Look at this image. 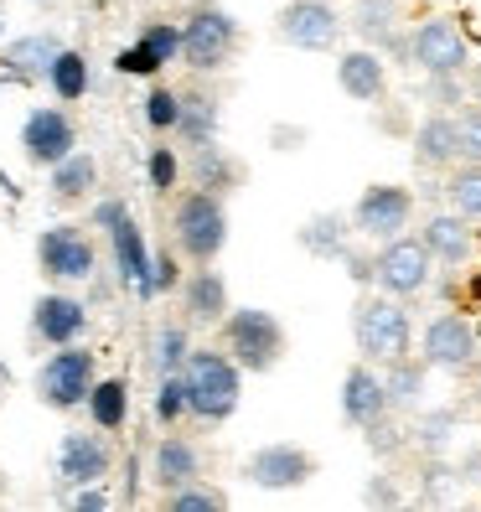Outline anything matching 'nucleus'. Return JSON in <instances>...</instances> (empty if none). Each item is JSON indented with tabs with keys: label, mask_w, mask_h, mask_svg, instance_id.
I'll return each instance as SVG.
<instances>
[{
	"label": "nucleus",
	"mask_w": 481,
	"mask_h": 512,
	"mask_svg": "<svg viewBox=\"0 0 481 512\" xmlns=\"http://www.w3.org/2000/svg\"><path fill=\"white\" fill-rule=\"evenodd\" d=\"M388 414H394V404H388V383H383V373H373V363L363 357V363L347 368V378H342V419L352 430H373V425H383Z\"/></svg>",
	"instance_id": "2eb2a0df"
},
{
	"label": "nucleus",
	"mask_w": 481,
	"mask_h": 512,
	"mask_svg": "<svg viewBox=\"0 0 481 512\" xmlns=\"http://www.w3.org/2000/svg\"><path fill=\"white\" fill-rule=\"evenodd\" d=\"M233 47H238V21L213 0L192 6V16L182 21V63L197 73H213L233 57Z\"/></svg>",
	"instance_id": "39448f33"
},
{
	"label": "nucleus",
	"mask_w": 481,
	"mask_h": 512,
	"mask_svg": "<svg viewBox=\"0 0 481 512\" xmlns=\"http://www.w3.org/2000/svg\"><path fill=\"white\" fill-rule=\"evenodd\" d=\"M182 311H187V321H197V326H223L228 321V285H223V275L218 269H192V275L182 280Z\"/></svg>",
	"instance_id": "aec40b11"
},
{
	"label": "nucleus",
	"mask_w": 481,
	"mask_h": 512,
	"mask_svg": "<svg viewBox=\"0 0 481 512\" xmlns=\"http://www.w3.org/2000/svg\"><path fill=\"white\" fill-rule=\"evenodd\" d=\"M187 357H192L187 326H161V331H156V368H161V373H182Z\"/></svg>",
	"instance_id": "c9c22d12"
},
{
	"label": "nucleus",
	"mask_w": 481,
	"mask_h": 512,
	"mask_svg": "<svg viewBox=\"0 0 481 512\" xmlns=\"http://www.w3.org/2000/svg\"><path fill=\"white\" fill-rule=\"evenodd\" d=\"M409 213H414V192L409 187H394V182H378V187H368L363 197H357L352 228L363 233V238L388 244V238H399L409 228Z\"/></svg>",
	"instance_id": "f8f14e48"
},
{
	"label": "nucleus",
	"mask_w": 481,
	"mask_h": 512,
	"mask_svg": "<svg viewBox=\"0 0 481 512\" xmlns=\"http://www.w3.org/2000/svg\"><path fill=\"white\" fill-rule=\"evenodd\" d=\"M57 57H63V42H57L52 32H32V37H16L0 63H6L16 78H47Z\"/></svg>",
	"instance_id": "393cba45"
},
{
	"label": "nucleus",
	"mask_w": 481,
	"mask_h": 512,
	"mask_svg": "<svg viewBox=\"0 0 481 512\" xmlns=\"http://www.w3.org/2000/svg\"><path fill=\"white\" fill-rule=\"evenodd\" d=\"M363 435H368V445L378 450V456H394V450L404 445V430H394L388 419H383V425H373V430H363Z\"/></svg>",
	"instance_id": "a18cd8bd"
},
{
	"label": "nucleus",
	"mask_w": 481,
	"mask_h": 512,
	"mask_svg": "<svg viewBox=\"0 0 481 512\" xmlns=\"http://www.w3.org/2000/svg\"><path fill=\"white\" fill-rule=\"evenodd\" d=\"M176 135L192 150L213 145L218 140V99L213 94H182V125H176Z\"/></svg>",
	"instance_id": "bb28decb"
},
{
	"label": "nucleus",
	"mask_w": 481,
	"mask_h": 512,
	"mask_svg": "<svg viewBox=\"0 0 481 512\" xmlns=\"http://www.w3.org/2000/svg\"><path fill=\"white\" fill-rule=\"evenodd\" d=\"M342 16H337V0H290L280 11V42L300 47V52H326L342 42Z\"/></svg>",
	"instance_id": "1a4fd4ad"
},
{
	"label": "nucleus",
	"mask_w": 481,
	"mask_h": 512,
	"mask_svg": "<svg viewBox=\"0 0 481 512\" xmlns=\"http://www.w3.org/2000/svg\"><path fill=\"white\" fill-rule=\"evenodd\" d=\"M337 83H342V94L357 99V104H378L388 94V68H383V57L378 47H352L337 57Z\"/></svg>",
	"instance_id": "a211bd4d"
},
{
	"label": "nucleus",
	"mask_w": 481,
	"mask_h": 512,
	"mask_svg": "<svg viewBox=\"0 0 481 512\" xmlns=\"http://www.w3.org/2000/svg\"><path fill=\"white\" fill-rule=\"evenodd\" d=\"M94 383H99L94 352H83V347H73V342H68L63 352H52L47 363L37 368V394H42L47 409H78V404H88Z\"/></svg>",
	"instance_id": "0eeeda50"
},
{
	"label": "nucleus",
	"mask_w": 481,
	"mask_h": 512,
	"mask_svg": "<svg viewBox=\"0 0 481 512\" xmlns=\"http://www.w3.org/2000/svg\"><path fill=\"white\" fill-rule=\"evenodd\" d=\"M94 244H88V233L73 228V223H57L37 238V264L47 269L52 280H88L94 275Z\"/></svg>",
	"instance_id": "ddd939ff"
},
{
	"label": "nucleus",
	"mask_w": 481,
	"mask_h": 512,
	"mask_svg": "<svg viewBox=\"0 0 481 512\" xmlns=\"http://www.w3.org/2000/svg\"><path fill=\"white\" fill-rule=\"evenodd\" d=\"M347 26L368 47H394L399 57H409V37L399 32V0H357V11H352Z\"/></svg>",
	"instance_id": "4be33fe9"
},
{
	"label": "nucleus",
	"mask_w": 481,
	"mask_h": 512,
	"mask_svg": "<svg viewBox=\"0 0 481 512\" xmlns=\"http://www.w3.org/2000/svg\"><path fill=\"white\" fill-rule=\"evenodd\" d=\"M435 254H430V244L425 238H388V244L373 254V285L378 290H388V295H399V300H414V295H425L430 290V275H435Z\"/></svg>",
	"instance_id": "423d86ee"
},
{
	"label": "nucleus",
	"mask_w": 481,
	"mask_h": 512,
	"mask_svg": "<svg viewBox=\"0 0 481 512\" xmlns=\"http://www.w3.org/2000/svg\"><path fill=\"white\" fill-rule=\"evenodd\" d=\"M363 502H368V507H399V502H404V492L394 487V476H383V471H378V476L368 481V487H363Z\"/></svg>",
	"instance_id": "37998d69"
},
{
	"label": "nucleus",
	"mask_w": 481,
	"mask_h": 512,
	"mask_svg": "<svg viewBox=\"0 0 481 512\" xmlns=\"http://www.w3.org/2000/svg\"><path fill=\"white\" fill-rule=\"evenodd\" d=\"M202 476V456H197V445L182 440V435H166L156 445V481H161V492H176V487H192V481Z\"/></svg>",
	"instance_id": "b1692460"
},
{
	"label": "nucleus",
	"mask_w": 481,
	"mask_h": 512,
	"mask_svg": "<svg viewBox=\"0 0 481 512\" xmlns=\"http://www.w3.org/2000/svg\"><path fill=\"white\" fill-rule=\"evenodd\" d=\"M182 378H187L192 414L207 419V425H223L238 409V394H244V368L233 363V352H192Z\"/></svg>",
	"instance_id": "f03ea898"
},
{
	"label": "nucleus",
	"mask_w": 481,
	"mask_h": 512,
	"mask_svg": "<svg viewBox=\"0 0 481 512\" xmlns=\"http://www.w3.org/2000/svg\"><path fill=\"white\" fill-rule=\"evenodd\" d=\"M145 171H150V187H156V192L176 187V156H171V145H156V150H150Z\"/></svg>",
	"instance_id": "a19ab883"
},
{
	"label": "nucleus",
	"mask_w": 481,
	"mask_h": 512,
	"mask_svg": "<svg viewBox=\"0 0 481 512\" xmlns=\"http://www.w3.org/2000/svg\"><path fill=\"white\" fill-rule=\"evenodd\" d=\"M409 63L425 68V78H435V73H466L471 42H466V32L456 21L430 16V21H419L409 32Z\"/></svg>",
	"instance_id": "6e6552de"
},
{
	"label": "nucleus",
	"mask_w": 481,
	"mask_h": 512,
	"mask_svg": "<svg viewBox=\"0 0 481 512\" xmlns=\"http://www.w3.org/2000/svg\"><path fill=\"white\" fill-rule=\"evenodd\" d=\"M476 404H481V378H476Z\"/></svg>",
	"instance_id": "8fccbe9b"
},
{
	"label": "nucleus",
	"mask_w": 481,
	"mask_h": 512,
	"mask_svg": "<svg viewBox=\"0 0 481 512\" xmlns=\"http://www.w3.org/2000/svg\"><path fill=\"white\" fill-rule=\"evenodd\" d=\"M109 238H114V264H119V285H130L140 300H150L156 295V280H150V254L145 249V238H140V228H135V218L125 213L114 228H109Z\"/></svg>",
	"instance_id": "f3484780"
},
{
	"label": "nucleus",
	"mask_w": 481,
	"mask_h": 512,
	"mask_svg": "<svg viewBox=\"0 0 481 512\" xmlns=\"http://www.w3.org/2000/svg\"><path fill=\"white\" fill-rule=\"evenodd\" d=\"M223 347L233 352V363L244 368V373H269L285 357V326H280L275 311H259V306L228 311Z\"/></svg>",
	"instance_id": "7ed1b4c3"
},
{
	"label": "nucleus",
	"mask_w": 481,
	"mask_h": 512,
	"mask_svg": "<svg viewBox=\"0 0 481 512\" xmlns=\"http://www.w3.org/2000/svg\"><path fill=\"white\" fill-rule=\"evenodd\" d=\"M73 507H78V512H83V507H88V512H99V507H109V497H104L99 487H78V497H73Z\"/></svg>",
	"instance_id": "de8ad7c7"
},
{
	"label": "nucleus",
	"mask_w": 481,
	"mask_h": 512,
	"mask_svg": "<svg viewBox=\"0 0 481 512\" xmlns=\"http://www.w3.org/2000/svg\"><path fill=\"white\" fill-rule=\"evenodd\" d=\"M456 119H461V161H481V104Z\"/></svg>",
	"instance_id": "79ce46f5"
},
{
	"label": "nucleus",
	"mask_w": 481,
	"mask_h": 512,
	"mask_svg": "<svg viewBox=\"0 0 481 512\" xmlns=\"http://www.w3.org/2000/svg\"><path fill=\"white\" fill-rule=\"evenodd\" d=\"M21 150H26V161L32 166H57L63 156H73L78 150V130H73V119L63 109H32L26 114V125H21Z\"/></svg>",
	"instance_id": "4468645a"
},
{
	"label": "nucleus",
	"mask_w": 481,
	"mask_h": 512,
	"mask_svg": "<svg viewBox=\"0 0 481 512\" xmlns=\"http://www.w3.org/2000/svg\"><path fill=\"white\" fill-rule=\"evenodd\" d=\"M352 337H357V352L368 357V363H399V357H409L414 347V321L404 311V300L399 295H363L357 300V311H352Z\"/></svg>",
	"instance_id": "f257e3e1"
},
{
	"label": "nucleus",
	"mask_w": 481,
	"mask_h": 512,
	"mask_svg": "<svg viewBox=\"0 0 481 512\" xmlns=\"http://www.w3.org/2000/svg\"><path fill=\"white\" fill-rule=\"evenodd\" d=\"M471 99H476V104H481V63H476V68H471Z\"/></svg>",
	"instance_id": "09e8293b"
},
{
	"label": "nucleus",
	"mask_w": 481,
	"mask_h": 512,
	"mask_svg": "<svg viewBox=\"0 0 481 512\" xmlns=\"http://www.w3.org/2000/svg\"><path fill=\"white\" fill-rule=\"evenodd\" d=\"M47 83H52V94H57V99H68V104L83 99V94H88V83H94V73H88V57L73 52V47H63V57L52 63Z\"/></svg>",
	"instance_id": "7c9ffc66"
},
{
	"label": "nucleus",
	"mask_w": 481,
	"mask_h": 512,
	"mask_svg": "<svg viewBox=\"0 0 481 512\" xmlns=\"http://www.w3.org/2000/svg\"><path fill=\"white\" fill-rule=\"evenodd\" d=\"M88 414H94L99 430H125V419H130V388H125V378H99L94 394H88Z\"/></svg>",
	"instance_id": "cd10ccee"
},
{
	"label": "nucleus",
	"mask_w": 481,
	"mask_h": 512,
	"mask_svg": "<svg viewBox=\"0 0 481 512\" xmlns=\"http://www.w3.org/2000/svg\"><path fill=\"white\" fill-rule=\"evenodd\" d=\"M37 6H52V0H37Z\"/></svg>",
	"instance_id": "3c124183"
},
{
	"label": "nucleus",
	"mask_w": 481,
	"mask_h": 512,
	"mask_svg": "<svg viewBox=\"0 0 481 512\" xmlns=\"http://www.w3.org/2000/svg\"><path fill=\"white\" fill-rule=\"evenodd\" d=\"M166 507L171 512H218V507H228V497L218 492V487H176V492H166Z\"/></svg>",
	"instance_id": "58836bf2"
},
{
	"label": "nucleus",
	"mask_w": 481,
	"mask_h": 512,
	"mask_svg": "<svg viewBox=\"0 0 481 512\" xmlns=\"http://www.w3.org/2000/svg\"><path fill=\"white\" fill-rule=\"evenodd\" d=\"M450 435H456V409H435V414H425L414 425V440L430 450V456H440V450L450 445Z\"/></svg>",
	"instance_id": "4c0bfd02"
},
{
	"label": "nucleus",
	"mask_w": 481,
	"mask_h": 512,
	"mask_svg": "<svg viewBox=\"0 0 481 512\" xmlns=\"http://www.w3.org/2000/svg\"><path fill=\"white\" fill-rule=\"evenodd\" d=\"M145 125L161 130V135L182 125V94H176V88H150L145 94Z\"/></svg>",
	"instance_id": "f704fd0d"
},
{
	"label": "nucleus",
	"mask_w": 481,
	"mask_h": 512,
	"mask_svg": "<svg viewBox=\"0 0 481 512\" xmlns=\"http://www.w3.org/2000/svg\"><path fill=\"white\" fill-rule=\"evenodd\" d=\"M197 182H202L207 192H228V187L238 182V166H233V161L223 156V150H218V140L197 150Z\"/></svg>",
	"instance_id": "473e14b6"
},
{
	"label": "nucleus",
	"mask_w": 481,
	"mask_h": 512,
	"mask_svg": "<svg viewBox=\"0 0 481 512\" xmlns=\"http://www.w3.org/2000/svg\"><path fill=\"white\" fill-rule=\"evenodd\" d=\"M125 213H130L125 202H99V207H94V223H99V228H114V223L125 218Z\"/></svg>",
	"instance_id": "49530a36"
},
{
	"label": "nucleus",
	"mask_w": 481,
	"mask_h": 512,
	"mask_svg": "<svg viewBox=\"0 0 481 512\" xmlns=\"http://www.w3.org/2000/svg\"><path fill=\"white\" fill-rule=\"evenodd\" d=\"M466 223H471V218H461L456 207H450V213H435L419 238L430 244V254H435L440 264L456 269V264H466V259H471V249H476V238H471V228H466Z\"/></svg>",
	"instance_id": "5701e85b"
},
{
	"label": "nucleus",
	"mask_w": 481,
	"mask_h": 512,
	"mask_svg": "<svg viewBox=\"0 0 481 512\" xmlns=\"http://www.w3.org/2000/svg\"><path fill=\"white\" fill-rule=\"evenodd\" d=\"M476 352H481V337H476V326L471 316L461 311H440L430 326H425V363L440 368V373H466L476 363Z\"/></svg>",
	"instance_id": "9b49d317"
},
{
	"label": "nucleus",
	"mask_w": 481,
	"mask_h": 512,
	"mask_svg": "<svg viewBox=\"0 0 481 512\" xmlns=\"http://www.w3.org/2000/svg\"><path fill=\"white\" fill-rule=\"evenodd\" d=\"M171 228H176V244H182V254L192 264H213L228 244V207L218 192H187L182 202H176L171 213Z\"/></svg>",
	"instance_id": "20e7f679"
},
{
	"label": "nucleus",
	"mask_w": 481,
	"mask_h": 512,
	"mask_svg": "<svg viewBox=\"0 0 481 512\" xmlns=\"http://www.w3.org/2000/svg\"><path fill=\"white\" fill-rule=\"evenodd\" d=\"M414 161L425 171H445L461 161V119L456 114H430L414 130Z\"/></svg>",
	"instance_id": "412c9836"
},
{
	"label": "nucleus",
	"mask_w": 481,
	"mask_h": 512,
	"mask_svg": "<svg viewBox=\"0 0 481 512\" xmlns=\"http://www.w3.org/2000/svg\"><path fill=\"white\" fill-rule=\"evenodd\" d=\"M425 373H430L425 357H399V363L383 368L388 404H394L399 414H404V409H419V399H425Z\"/></svg>",
	"instance_id": "a878e982"
},
{
	"label": "nucleus",
	"mask_w": 481,
	"mask_h": 512,
	"mask_svg": "<svg viewBox=\"0 0 481 512\" xmlns=\"http://www.w3.org/2000/svg\"><path fill=\"white\" fill-rule=\"evenodd\" d=\"M32 331H37L42 342H52V347L78 342L83 331H88V311H83V300H73V295H42L37 306H32Z\"/></svg>",
	"instance_id": "6ab92c4d"
},
{
	"label": "nucleus",
	"mask_w": 481,
	"mask_h": 512,
	"mask_svg": "<svg viewBox=\"0 0 481 512\" xmlns=\"http://www.w3.org/2000/svg\"><path fill=\"white\" fill-rule=\"evenodd\" d=\"M182 414H192L187 378H182V373H161V388H156V419H161V425H176Z\"/></svg>",
	"instance_id": "72a5a7b5"
},
{
	"label": "nucleus",
	"mask_w": 481,
	"mask_h": 512,
	"mask_svg": "<svg viewBox=\"0 0 481 512\" xmlns=\"http://www.w3.org/2000/svg\"><path fill=\"white\" fill-rule=\"evenodd\" d=\"M114 456L109 445L99 435H83V430H68L63 445H57V476L73 481V487H99V481L109 476Z\"/></svg>",
	"instance_id": "dca6fc26"
},
{
	"label": "nucleus",
	"mask_w": 481,
	"mask_h": 512,
	"mask_svg": "<svg viewBox=\"0 0 481 512\" xmlns=\"http://www.w3.org/2000/svg\"><path fill=\"white\" fill-rule=\"evenodd\" d=\"M140 42L150 47V57L166 68V63H176L182 57V26H171V21H150L145 32H140Z\"/></svg>",
	"instance_id": "e433bc0d"
},
{
	"label": "nucleus",
	"mask_w": 481,
	"mask_h": 512,
	"mask_svg": "<svg viewBox=\"0 0 481 512\" xmlns=\"http://www.w3.org/2000/svg\"><path fill=\"white\" fill-rule=\"evenodd\" d=\"M114 68L125 73V78H150V73H156L161 63H156V57H150V47H145V42H135V47H119Z\"/></svg>",
	"instance_id": "ea45409f"
},
{
	"label": "nucleus",
	"mask_w": 481,
	"mask_h": 512,
	"mask_svg": "<svg viewBox=\"0 0 481 512\" xmlns=\"http://www.w3.org/2000/svg\"><path fill=\"white\" fill-rule=\"evenodd\" d=\"M300 249L316 254V259H342L347 254V223L337 213H321L300 228Z\"/></svg>",
	"instance_id": "c756f323"
},
{
	"label": "nucleus",
	"mask_w": 481,
	"mask_h": 512,
	"mask_svg": "<svg viewBox=\"0 0 481 512\" xmlns=\"http://www.w3.org/2000/svg\"><path fill=\"white\" fill-rule=\"evenodd\" d=\"M244 476L264 492H290V487H306L316 476V456L295 440H275V445H259L244 461Z\"/></svg>",
	"instance_id": "9d476101"
},
{
	"label": "nucleus",
	"mask_w": 481,
	"mask_h": 512,
	"mask_svg": "<svg viewBox=\"0 0 481 512\" xmlns=\"http://www.w3.org/2000/svg\"><path fill=\"white\" fill-rule=\"evenodd\" d=\"M94 182H99V161L88 156V150H73V156H63L52 166V197H63V202L83 197Z\"/></svg>",
	"instance_id": "c85d7f7f"
},
{
	"label": "nucleus",
	"mask_w": 481,
	"mask_h": 512,
	"mask_svg": "<svg viewBox=\"0 0 481 512\" xmlns=\"http://www.w3.org/2000/svg\"><path fill=\"white\" fill-rule=\"evenodd\" d=\"M445 197H450V207H456L461 218L481 223V161H466L456 176H450V182H445Z\"/></svg>",
	"instance_id": "2f4dec72"
},
{
	"label": "nucleus",
	"mask_w": 481,
	"mask_h": 512,
	"mask_svg": "<svg viewBox=\"0 0 481 512\" xmlns=\"http://www.w3.org/2000/svg\"><path fill=\"white\" fill-rule=\"evenodd\" d=\"M150 280H156V295L161 290H176V285H182V275H176V259L161 249L156 259H150Z\"/></svg>",
	"instance_id": "c03bdc74"
}]
</instances>
